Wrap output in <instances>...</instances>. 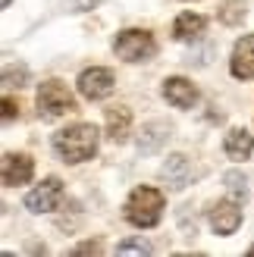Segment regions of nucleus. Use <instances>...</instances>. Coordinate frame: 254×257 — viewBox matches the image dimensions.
I'll use <instances>...</instances> for the list:
<instances>
[{
    "instance_id": "obj_3",
    "label": "nucleus",
    "mask_w": 254,
    "mask_h": 257,
    "mask_svg": "<svg viewBox=\"0 0 254 257\" xmlns=\"http://www.w3.org/2000/svg\"><path fill=\"white\" fill-rule=\"evenodd\" d=\"M35 104H38V116L41 119H60L66 113H75V97L66 85L60 79H50V82H41L38 85V94H35Z\"/></svg>"
},
{
    "instance_id": "obj_18",
    "label": "nucleus",
    "mask_w": 254,
    "mask_h": 257,
    "mask_svg": "<svg viewBox=\"0 0 254 257\" xmlns=\"http://www.w3.org/2000/svg\"><path fill=\"white\" fill-rule=\"evenodd\" d=\"M13 79L22 85L25 79H29V69H25V66H10V63H7V66H4V85H13Z\"/></svg>"
},
{
    "instance_id": "obj_21",
    "label": "nucleus",
    "mask_w": 254,
    "mask_h": 257,
    "mask_svg": "<svg viewBox=\"0 0 254 257\" xmlns=\"http://www.w3.org/2000/svg\"><path fill=\"white\" fill-rule=\"evenodd\" d=\"M13 116H19V110L13 104V97H4V122H10Z\"/></svg>"
},
{
    "instance_id": "obj_6",
    "label": "nucleus",
    "mask_w": 254,
    "mask_h": 257,
    "mask_svg": "<svg viewBox=\"0 0 254 257\" xmlns=\"http://www.w3.org/2000/svg\"><path fill=\"white\" fill-rule=\"evenodd\" d=\"M60 198H63V182L57 176H50V179H44L38 188H32L29 195H25V207L32 213H50V210H57Z\"/></svg>"
},
{
    "instance_id": "obj_14",
    "label": "nucleus",
    "mask_w": 254,
    "mask_h": 257,
    "mask_svg": "<svg viewBox=\"0 0 254 257\" xmlns=\"http://www.w3.org/2000/svg\"><path fill=\"white\" fill-rule=\"evenodd\" d=\"M170 138V125L167 122H148L142 125V135H138V151L142 154H157Z\"/></svg>"
},
{
    "instance_id": "obj_20",
    "label": "nucleus",
    "mask_w": 254,
    "mask_h": 257,
    "mask_svg": "<svg viewBox=\"0 0 254 257\" xmlns=\"http://www.w3.org/2000/svg\"><path fill=\"white\" fill-rule=\"evenodd\" d=\"M100 251H104L100 241H82V245L75 248V254H100Z\"/></svg>"
},
{
    "instance_id": "obj_2",
    "label": "nucleus",
    "mask_w": 254,
    "mask_h": 257,
    "mask_svg": "<svg viewBox=\"0 0 254 257\" xmlns=\"http://www.w3.org/2000/svg\"><path fill=\"white\" fill-rule=\"evenodd\" d=\"M163 207H167V201H163V191L151 188V185H138V188H132V195H129V201H125L122 210H125V220H129L132 226H138V229H151V226L160 223Z\"/></svg>"
},
{
    "instance_id": "obj_8",
    "label": "nucleus",
    "mask_w": 254,
    "mask_h": 257,
    "mask_svg": "<svg viewBox=\"0 0 254 257\" xmlns=\"http://www.w3.org/2000/svg\"><path fill=\"white\" fill-rule=\"evenodd\" d=\"M229 72L232 79H254V35H242L232 47V60H229Z\"/></svg>"
},
{
    "instance_id": "obj_17",
    "label": "nucleus",
    "mask_w": 254,
    "mask_h": 257,
    "mask_svg": "<svg viewBox=\"0 0 254 257\" xmlns=\"http://www.w3.org/2000/svg\"><path fill=\"white\" fill-rule=\"evenodd\" d=\"M226 188H229V195L235 201L248 198V182H245V176H238V173H226Z\"/></svg>"
},
{
    "instance_id": "obj_4",
    "label": "nucleus",
    "mask_w": 254,
    "mask_h": 257,
    "mask_svg": "<svg viewBox=\"0 0 254 257\" xmlns=\"http://www.w3.org/2000/svg\"><path fill=\"white\" fill-rule=\"evenodd\" d=\"M113 50H116V57L125 60V63H148L157 54V41H154V35L145 32V29H125V32L116 35Z\"/></svg>"
},
{
    "instance_id": "obj_12",
    "label": "nucleus",
    "mask_w": 254,
    "mask_h": 257,
    "mask_svg": "<svg viewBox=\"0 0 254 257\" xmlns=\"http://www.w3.org/2000/svg\"><path fill=\"white\" fill-rule=\"evenodd\" d=\"M207 29V19L198 16V13H182V16H176L173 22V38L176 41H198L201 35Z\"/></svg>"
},
{
    "instance_id": "obj_1",
    "label": "nucleus",
    "mask_w": 254,
    "mask_h": 257,
    "mask_svg": "<svg viewBox=\"0 0 254 257\" xmlns=\"http://www.w3.org/2000/svg\"><path fill=\"white\" fill-rule=\"evenodd\" d=\"M97 141H100L97 125L75 122L69 128H60V132L54 135V151H57V157L63 163H82V160H91L94 157Z\"/></svg>"
},
{
    "instance_id": "obj_16",
    "label": "nucleus",
    "mask_w": 254,
    "mask_h": 257,
    "mask_svg": "<svg viewBox=\"0 0 254 257\" xmlns=\"http://www.w3.org/2000/svg\"><path fill=\"white\" fill-rule=\"evenodd\" d=\"M245 13H248V7L242 4V0H226V4L217 10V19L223 25H238V22L245 19Z\"/></svg>"
},
{
    "instance_id": "obj_7",
    "label": "nucleus",
    "mask_w": 254,
    "mask_h": 257,
    "mask_svg": "<svg viewBox=\"0 0 254 257\" xmlns=\"http://www.w3.org/2000/svg\"><path fill=\"white\" fill-rule=\"evenodd\" d=\"M207 220H210V229L217 235H232L238 226H242V207H238V201H217L210 207L207 213Z\"/></svg>"
},
{
    "instance_id": "obj_9",
    "label": "nucleus",
    "mask_w": 254,
    "mask_h": 257,
    "mask_svg": "<svg viewBox=\"0 0 254 257\" xmlns=\"http://www.w3.org/2000/svg\"><path fill=\"white\" fill-rule=\"evenodd\" d=\"M163 97H167V104H173L176 110H192L198 104V88L182 79V75H173V79L163 82Z\"/></svg>"
},
{
    "instance_id": "obj_5",
    "label": "nucleus",
    "mask_w": 254,
    "mask_h": 257,
    "mask_svg": "<svg viewBox=\"0 0 254 257\" xmlns=\"http://www.w3.org/2000/svg\"><path fill=\"white\" fill-rule=\"evenodd\" d=\"M113 88H116V79H113V72L104 69V66H91L79 75V94L85 100H104L113 94Z\"/></svg>"
},
{
    "instance_id": "obj_10",
    "label": "nucleus",
    "mask_w": 254,
    "mask_h": 257,
    "mask_svg": "<svg viewBox=\"0 0 254 257\" xmlns=\"http://www.w3.org/2000/svg\"><path fill=\"white\" fill-rule=\"evenodd\" d=\"M35 173V163L29 154H7L4 157V185L7 188H16V185H25Z\"/></svg>"
},
{
    "instance_id": "obj_13",
    "label": "nucleus",
    "mask_w": 254,
    "mask_h": 257,
    "mask_svg": "<svg viewBox=\"0 0 254 257\" xmlns=\"http://www.w3.org/2000/svg\"><path fill=\"white\" fill-rule=\"evenodd\" d=\"M129 132H132V110L129 107H110L107 110V135H110V141L122 145V141L129 138Z\"/></svg>"
},
{
    "instance_id": "obj_23",
    "label": "nucleus",
    "mask_w": 254,
    "mask_h": 257,
    "mask_svg": "<svg viewBox=\"0 0 254 257\" xmlns=\"http://www.w3.org/2000/svg\"><path fill=\"white\" fill-rule=\"evenodd\" d=\"M248 254H254V245H251V248H248Z\"/></svg>"
},
{
    "instance_id": "obj_11",
    "label": "nucleus",
    "mask_w": 254,
    "mask_h": 257,
    "mask_svg": "<svg viewBox=\"0 0 254 257\" xmlns=\"http://www.w3.org/2000/svg\"><path fill=\"white\" fill-rule=\"evenodd\" d=\"M160 173H163V179H167V185L173 191H179V188H185L188 182H192V163H188L185 154H173V157L163 163Z\"/></svg>"
},
{
    "instance_id": "obj_22",
    "label": "nucleus",
    "mask_w": 254,
    "mask_h": 257,
    "mask_svg": "<svg viewBox=\"0 0 254 257\" xmlns=\"http://www.w3.org/2000/svg\"><path fill=\"white\" fill-rule=\"evenodd\" d=\"M10 4H13V0H4V7H10Z\"/></svg>"
},
{
    "instance_id": "obj_19",
    "label": "nucleus",
    "mask_w": 254,
    "mask_h": 257,
    "mask_svg": "<svg viewBox=\"0 0 254 257\" xmlns=\"http://www.w3.org/2000/svg\"><path fill=\"white\" fill-rule=\"evenodd\" d=\"M116 254H151V248L145 241H122V245H116Z\"/></svg>"
},
{
    "instance_id": "obj_15",
    "label": "nucleus",
    "mask_w": 254,
    "mask_h": 257,
    "mask_svg": "<svg viewBox=\"0 0 254 257\" xmlns=\"http://www.w3.org/2000/svg\"><path fill=\"white\" fill-rule=\"evenodd\" d=\"M223 148H226V154H229V160H251V154H254V135H248L245 128H229Z\"/></svg>"
}]
</instances>
